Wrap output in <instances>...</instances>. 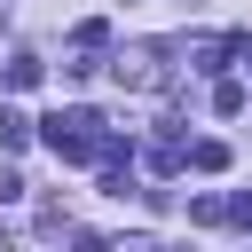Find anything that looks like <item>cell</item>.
Returning <instances> with one entry per match:
<instances>
[{
  "instance_id": "cell-4",
  "label": "cell",
  "mask_w": 252,
  "mask_h": 252,
  "mask_svg": "<svg viewBox=\"0 0 252 252\" xmlns=\"http://www.w3.org/2000/svg\"><path fill=\"white\" fill-rule=\"evenodd\" d=\"M71 47H79V55H102V47H110V24H102V16H94V24H79V32H71Z\"/></svg>"
},
{
  "instance_id": "cell-6",
  "label": "cell",
  "mask_w": 252,
  "mask_h": 252,
  "mask_svg": "<svg viewBox=\"0 0 252 252\" xmlns=\"http://www.w3.org/2000/svg\"><path fill=\"white\" fill-rule=\"evenodd\" d=\"M71 252H110V236H94V228H79V236H71Z\"/></svg>"
},
{
  "instance_id": "cell-3",
  "label": "cell",
  "mask_w": 252,
  "mask_h": 252,
  "mask_svg": "<svg viewBox=\"0 0 252 252\" xmlns=\"http://www.w3.org/2000/svg\"><path fill=\"white\" fill-rule=\"evenodd\" d=\"M24 142H32V118H24V110H8V102H0V150H24Z\"/></svg>"
},
{
  "instance_id": "cell-2",
  "label": "cell",
  "mask_w": 252,
  "mask_h": 252,
  "mask_svg": "<svg viewBox=\"0 0 252 252\" xmlns=\"http://www.w3.org/2000/svg\"><path fill=\"white\" fill-rule=\"evenodd\" d=\"M39 79H47V63H39V55H8V87H16V94H32Z\"/></svg>"
},
{
  "instance_id": "cell-5",
  "label": "cell",
  "mask_w": 252,
  "mask_h": 252,
  "mask_svg": "<svg viewBox=\"0 0 252 252\" xmlns=\"http://www.w3.org/2000/svg\"><path fill=\"white\" fill-rule=\"evenodd\" d=\"M189 165H197V173H220V165H228V142H189Z\"/></svg>"
},
{
  "instance_id": "cell-7",
  "label": "cell",
  "mask_w": 252,
  "mask_h": 252,
  "mask_svg": "<svg viewBox=\"0 0 252 252\" xmlns=\"http://www.w3.org/2000/svg\"><path fill=\"white\" fill-rule=\"evenodd\" d=\"M110 252H158V244H150V236H126V244H110Z\"/></svg>"
},
{
  "instance_id": "cell-1",
  "label": "cell",
  "mask_w": 252,
  "mask_h": 252,
  "mask_svg": "<svg viewBox=\"0 0 252 252\" xmlns=\"http://www.w3.org/2000/svg\"><path fill=\"white\" fill-rule=\"evenodd\" d=\"M110 79L134 87V94H158L165 87V47H118L110 55Z\"/></svg>"
}]
</instances>
